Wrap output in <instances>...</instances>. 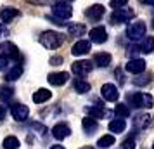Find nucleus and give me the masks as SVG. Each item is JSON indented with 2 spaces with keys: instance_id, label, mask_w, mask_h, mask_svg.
Returning <instances> with one entry per match:
<instances>
[{
  "instance_id": "f257e3e1",
  "label": "nucleus",
  "mask_w": 154,
  "mask_h": 149,
  "mask_svg": "<svg viewBox=\"0 0 154 149\" xmlns=\"http://www.w3.org/2000/svg\"><path fill=\"white\" fill-rule=\"evenodd\" d=\"M38 40H40V43H42L45 49H50V50L61 47L63 42H64L63 35H61V33H57V31H52V29H47V31L40 33Z\"/></svg>"
},
{
  "instance_id": "f03ea898",
  "label": "nucleus",
  "mask_w": 154,
  "mask_h": 149,
  "mask_svg": "<svg viewBox=\"0 0 154 149\" xmlns=\"http://www.w3.org/2000/svg\"><path fill=\"white\" fill-rule=\"evenodd\" d=\"M126 101H128V104L133 107H152L154 104V99L152 95H149V94H144V92H135L132 95H126Z\"/></svg>"
},
{
  "instance_id": "7ed1b4c3",
  "label": "nucleus",
  "mask_w": 154,
  "mask_h": 149,
  "mask_svg": "<svg viewBox=\"0 0 154 149\" xmlns=\"http://www.w3.org/2000/svg\"><path fill=\"white\" fill-rule=\"evenodd\" d=\"M73 16V9L68 2H56L52 5V17L56 19H61V21H66Z\"/></svg>"
},
{
  "instance_id": "20e7f679",
  "label": "nucleus",
  "mask_w": 154,
  "mask_h": 149,
  "mask_svg": "<svg viewBox=\"0 0 154 149\" xmlns=\"http://www.w3.org/2000/svg\"><path fill=\"white\" fill-rule=\"evenodd\" d=\"M133 9H125V7H119L114 9V12L111 14V24H123V23H128L130 19H133Z\"/></svg>"
},
{
  "instance_id": "39448f33",
  "label": "nucleus",
  "mask_w": 154,
  "mask_h": 149,
  "mask_svg": "<svg viewBox=\"0 0 154 149\" xmlns=\"http://www.w3.org/2000/svg\"><path fill=\"white\" fill-rule=\"evenodd\" d=\"M146 29L147 26L144 21H135L126 28V36L130 40H140L142 36H146Z\"/></svg>"
},
{
  "instance_id": "423d86ee",
  "label": "nucleus",
  "mask_w": 154,
  "mask_h": 149,
  "mask_svg": "<svg viewBox=\"0 0 154 149\" xmlns=\"http://www.w3.org/2000/svg\"><path fill=\"white\" fill-rule=\"evenodd\" d=\"M100 94H102V97L106 101H109V102H116L119 99V92H118V87L114 85V83H104L102 88H100Z\"/></svg>"
},
{
  "instance_id": "0eeeda50",
  "label": "nucleus",
  "mask_w": 154,
  "mask_h": 149,
  "mask_svg": "<svg viewBox=\"0 0 154 149\" xmlns=\"http://www.w3.org/2000/svg\"><path fill=\"white\" fill-rule=\"evenodd\" d=\"M11 114H12V118L16 121H24V120H28L29 109L24 104H14V106L11 107Z\"/></svg>"
},
{
  "instance_id": "6e6552de",
  "label": "nucleus",
  "mask_w": 154,
  "mask_h": 149,
  "mask_svg": "<svg viewBox=\"0 0 154 149\" xmlns=\"http://www.w3.org/2000/svg\"><path fill=\"white\" fill-rule=\"evenodd\" d=\"M0 54L5 56L7 59H17V56H19V49H17L12 42H2L0 43Z\"/></svg>"
},
{
  "instance_id": "1a4fd4ad",
  "label": "nucleus",
  "mask_w": 154,
  "mask_h": 149,
  "mask_svg": "<svg viewBox=\"0 0 154 149\" xmlns=\"http://www.w3.org/2000/svg\"><path fill=\"white\" fill-rule=\"evenodd\" d=\"M125 70L128 73H132V75H140V73L146 71V61L144 59H130L126 63Z\"/></svg>"
},
{
  "instance_id": "9d476101",
  "label": "nucleus",
  "mask_w": 154,
  "mask_h": 149,
  "mask_svg": "<svg viewBox=\"0 0 154 149\" xmlns=\"http://www.w3.org/2000/svg\"><path fill=\"white\" fill-rule=\"evenodd\" d=\"M88 36L94 43H104L107 40V31H106L104 26H95L88 31Z\"/></svg>"
},
{
  "instance_id": "9b49d317",
  "label": "nucleus",
  "mask_w": 154,
  "mask_h": 149,
  "mask_svg": "<svg viewBox=\"0 0 154 149\" xmlns=\"http://www.w3.org/2000/svg\"><path fill=\"white\" fill-rule=\"evenodd\" d=\"M92 70H94V63H90V61H76L71 64V71L75 75H87Z\"/></svg>"
},
{
  "instance_id": "f8f14e48",
  "label": "nucleus",
  "mask_w": 154,
  "mask_h": 149,
  "mask_svg": "<svg viewBox=\"0 0 154 149\" xmlns=\"http://www.w3.org/2000/svg\"><path fill=\"white\" fill-rule=\"evenodd\" d=\"M50 85L54 87H63L68 80H69V75L66 73V71H59V73H50L49 76H47Z\"/></svg>"
},
{
  "instance_id": "ddd939ff",
  "label": "nucleus",
  "mask_w": 154,
  "mask_h": 149,
  "mask_svg": "<svg viewBox=\"0 0 154 149\" xmlns=\"http://www.w3.org/2000/svg\"><path fill=\"white\" fill-rule=\"evenodd\" d=\"M85 16L88 19H92V21H99L104 16V7L100 4H94V5H90V7L85 11Z\"/></svg>"
},
{
  "instance_id": "4468645a",
  "label": "nucleus",
  "mask_w": 154,
  "mask_h": 149,
  "mask_svg": "<svg viewBox=\"0 0 154 149\" xmlns=\"http://www.w3.org/2000/svg\"><path fill=\"white\" fill-rule=\"evenodd\" d=\"M90 47H92V43L88 42V40H78V42L73 45L71 52H73V56H85V54L90 52Z\"/></svg>"
},
{
  "instance_id": "2eb2a0df",
  "label": "nucleus",
  "mask_w": 154,
  "mask_h": 149,
  "mask_svg": "<svg viewBox=\"0 0 154 149\" xmlns=\"http://www.w3.org/2000/svg\"><path fill=\"white\" fill-rule=\"evenodd\" d=\"M69 134H71V130L66 123H57L56 127L52 128V135L57 141H64L66 137H69Z\"/></svg>"
},
{
  "instance_id": "dca6fc26",
  "label": "nucleus",
  "mask_w": 154,
  "mask_h": 149,
  "mask_svg": "<svg viewBox=\"0 0 154 149\" xmlns=\"http://www.w3.org/2000/svg\"><path fill=\"white\" fill-rule=\"evenodd\" d=\"M139 52H144V54H151L154 52V36H146L142 38V42L139 45H135Z\"/></svg>"
},
{
  "instance_id": "f3484780",
  "label": "nucleus",
  "mask_w": 154,
  "mask_h": 149,
  "mask_svg": "<svg viewBox=\"0 0 154 149\" xmlns=\"http://www.w3.org/2000/svg\"><path fill=\"white\" fill-rule=\"evenodd\" d=\"M82 127H83V130L87 132V135H92L94 132H97L99 128V123L95 118H90V116H85L83 121H82Z\"/></svg>"
},
{
  "instance_id": "a211bd4d",
  "label": "nucleus",
  "mask_w": 154,
  "mask_h": 149,
  "mask_svg": "<svg viewBox=\"0 0 154 149\" xmlns=\"http://www.w3.org/2000/svg\"><path fill=\"white\" fill-rule=\"evenodd\" d=\"M111 54H107V52H99V54H95L94 56V63H95V66H99V68H107L109 64H111Z\"/></svg>"
},
{
  "instance_id": "6ab92c4d",
  "label": "nucleus",
  "mask_w": 154,
  "mask_h": 149,
  "mask_svg": "<svg viewBox=\"0 0 154 149\" xmlns=\"http://www.w3.org/2000/svg\"><path fill=\"white\" fill-rule=\"evenodd\" d=\"M50 97H52V92H50V90H47V88H38V90L33 94V102H35V104H42L45 101H49Z\"/></svg>"
},
{
  "instance_id": "aec40b11",
  "label": "nucleus",
  "mask_w": 154,
  "mask_h": 149,
  "mask_svg": "<svg viewBox=\"0 0 154 149\" xmlns=\"http://www.w3.org/2000/svg\"><path fill=\"white\" fill-rule=\"evenodd\" d=\"M16 16H17V9H14V7H2L0 9V19H2V23L12 21Z\"/></svg>"
},
{
  "instance_id": "412c9836",
  "label": "nucleus",
  "mask_w": 154,
  "mask_h": 149,
  "mask_svg": "<svg viewBox=\"0 0 154 149\" xmlns=\"http://www.w3.org/2000/svg\"><path fill=\"white\" fill-rule=\"evenodd\" d=\"M85 113H87V116L99 120V118H102L106 114V111L102 109V106H87L85 107Z\"/></svg>"
},
{
  "instance_id": "4be33fe9",
  "label": "nucleus",
  "mask_w": 154,
  "mask_h": 149,
  "mask_svg": "<svg viewBox=\"0 0 154 149\" xmlns=\"http://www.w3.org/2000/svg\"><path fill=\"white\" fill-rule=\"evenodd\" d=\"M87 31V26L85 24H80V23H71L68 26V33L71 36H82Z\"/></svg>"
},
{
  "instance_id": "5701e85b",
  "label": "nucleus",
  "mask_w": 154,
  "mask_h": 149,
  "mask_svg": "<svg viewBox=\"0 0 154 149\" xmlns=\"http://www.w3.org/2000/svg\"><path fill=\"white\" fill-rule=\"evenodd\" d=\"M73 87H75V90L78 94H87L90 92V83L87 82V80H82V78H76L73 82Z\"/></svg>"
},
{
  "instance_id": "b1692460",
  "label": "nucleus",
  "mask_w": 154,
  "mask_h": 149,
  "mask_svg": "<svg viewBox=\"0 0 154 149\" xmlns=\"http://www.w3.org/2000/svg\"><path fill=\"white\" fill-rule=\"evenodd\" d=\"M126 128V121L123 118H118V120H112L109 123V130H111L112 134H121L123 130Z\"/></svg>"
},
{
  "instance_id": "393cba45",
  "label": "nucleus",
  "mask_w": 154,
  "mask_h": 149,
  "mask_svg": "<svg viewBox=\"0 0 154 149\" xmlns=\"http://www.w3.org/2000/svg\"><path fill=\"white\" fill-rule=\"evenodd\" d=\"M151 121H152V118H151L149 114H137L135 120H133V123H135L137 128H146V127L151 125Z\"/></svg>"
},
{
  "instance_id": "a878e982",
  "label": "nucleus",
  "mask_w": 154,
  "mask_h": 149,
  "mask_svg": "<svg viewBox=\"0 0 154 149\" xmlns=\"http://www.w3.org/2000/svg\"><path fill=\"white\" fill-rule=\"evenodd\" d=\"M14 97V88L12 87H7V85H0V99L4 102H7Z\"/></svg>"
},
{
  "instance_id": "bb28decb",
  "label": "nucleus",
  "mask_w": 154,
  "mask_h": 149,
  "mask_svg": "<svg viewBox=\"0 0 154 149\" xmlns=\"http://www.w3.org/2000/svg\"><path fill=\"white\" fill-rule=\"evenodd\" d=\"M21 75H23V68L19 66V64H16L14 68L9 71L7 75H5V80H7V82H16V80L19 78Z\"/></svg>"
},
{
  "instance_id": "cd10ccee",
  "label": "nucleus",
  "mask_w": 154,
  "mask_h": 149,
  "mask_svg": "<svg viewBox=\"0 0 154 149\" xmlns=\"http://www.w3.org/2000/svg\"><path fill=\"white\" fill-rule=\"evenodd\" d=\"M19 147V139L14 135H9L4 139V149H17Z\"/></svg>"
},
{
  "instance_id": "c85d7f7f",
  "label": "nucleus",
  "mask_w": 154,
  "mask_h": 149,
  "mask_svg": "<svg viewBox=\"0 0 154 149\" xmlns=\"http://www.w3.org/2000/svg\"><path fill=\"white\" fill-rule=\"evenodd\" d=\"M114 144V135H102L100 139L97 141V146L99 147H109V146H112Z\"/></svg>"
},
{
  "instance_id": "c756f323",
  "label": "nucleus",
  "mask_w": 154,
  "mask_h": 149,
  "mask_svg": "<svg viewBox=\"0 0 154 149\" xmlns=\"http://www.w3.org/2000/svg\"><path fill=\"white\" fill-rule=\"evenodd\" d=\"M114 113L118 114L119 118H128L130 116V109L126 104H118V106L114 107Z\"/></svg>"
},
{
  "instance_id": "7c9ffc66",
  "label": "nucleus",
  "mask_w": 154,
  "mask_h": 149,
  "mask_svg": "<svg viewBox=\"0 0 154 149\" xmlns=\"http://www.w3.org/2000/svg\"><path fill=\"white\" fill-rule=\"evenodd\" d=\"M149 82H151V76H149V75H144V76H139V78L133 80L135 85H147Z\"/></svg>"
},
{
  "instance_id": "2f4dec72",
  "label": "nucleus",
  "mask_w": 154,
  "mask_h": 149,
  "mask_svg": "<svg viewBox=\"0 0 154 149\" xmlns=\"http://www.w3.org/2000/svg\"><path fill=\"white\" fill-rule=\"evenodd\" d=\"M121 147H123V149H135V141H133V137L125 139L123 144H121Z\"/></svg>"
},
{
  "instance_id": "473e14b6",
  "label": "nucleus",
  "mask_w": 154,
  "mask_h": 149,
  "mask_svg": "<svg viewBox=\"0 0 154 149\" xmlns=\"http://www.w3.org/2000/svg\"><path fill=\"white\" fill-rule=\"evenodd\" d=\"M126 4H128V0H111V7H112V9L125 7Z\"/></svg>"
},
{
  "instance_id": "72a5a7b5",
  "label": "nucleus",
  "mask_w": 154,
  "mask_h": 149,
  "mask_svg": "<svg viewBox=\"0 0 154 149\" xmlns=\"http://www.w3.org/2000/svg\"><path fill=\"white\" fill-rule=\"evenodd\" d=\"M7 64H9V59L5 56H2V54H0V71L5 70V68H7Z\"/></svg>"
},
{
  "instance_id": "f704fd0d",
  "label": "nucleus",
  "mask_w": 154,
  "mask_h": 149,
  "mask_svg": "<svg viewBox=\"0 0 154 149\" xmlns=\"http://www.w3.org/2000/svg\"><path fill=\"white\" fill-rule=\"evenodd\" d=\"M52 66H57V64H61L63 63V57L61 56H54V57H50V61H49Z\"/></svg>"
},
{
  "instance_id": "c9c22d12",
  "label": "nucleus",
  "mask_w": 154,
  "mask_h": 149,
  "mask_svg": "<svg viewBox=\"0 0 154 149\" xmlns=\"http://www.w3.org/2000/svg\"><path fill=\"white\" fill-rule=\"evenodd\" d=\"M29 4H35V5H45V4H49L50 0H26Z\"/></svg>"
},
{
  "instance_id": "e433bc0d",
  "label": "nucleus",
  "mask_w": 154,
  "mask_h": 149,
  "mask_svg": "<svg viewBox=\"0 0 154 149\" xmlns=\"http://www.w3.org/2000/svg\"><path fill=\"white\" fill-rule=\"evenodd\" d=\"M5 114H7L5 106H0V120H4V118H5Z\"/></svg>"
},
{
  "instance_id": "4c0bfd02",
  "label": "nucleus",
  "mask_w": 154,
  "mask_h": 149,
  "mask_svg": "<svg viewBox=\"0 0 154 149\" xmlns=\"http://www.w3.org/2000/svg\"><path fill=\"white\" fill-rule=\"evenodd\" d=\"M4 35H9V31L4 24H0V36H4Z\"/></svg>"
},
{
  "instance_id": "58836bf2",
  "label": "nucleus",
  "mask_w": 154,
  "mask_h": 149,
  "mask_svg": "<svg viewBox=\"0 0 154 149\" xmlns=\"http://www.w3.org/2000/svg\"><path fill=\"white\" fill-rule=\"evenodd\" d=\"M140 4H146V5H152V7H154V0H140Z\"/></svg>"
},
{
  "instance_id": "ea45409f",
  "label": "nucleus",
  "mask_w": 154,
  "mask_h": 149,
  "mask_svg": "<svg viewBox=\"0 0 154 149\" xmlns=\"http://www.w3.org/2000/svg\"><path fill=\"white\" fill-rule=\"evenodd\" d=\"M50 149H64V147H63V146H61V144H56V146H52V147H50Z\"/></svg>"
},
{
  "instance_id": "a19ab883",
  "label": "nucleus",
  "mask_w": 154,
  "mask_h": 149,
  "mask_svg": "<svg viewBox=\"0 0 154 149\" xmlns=\"http://www.w3.org/2000/svg\"><path fill=\"white\" fill-rule=\"evenodd\" d=\"M57 2H69V0H57Z\"/></svg>"
},
{
  "instance_id": "79ce46f5",
  "label": "nucleus",
  "mask_w": 154,
  "mask_h": 149,
  "mask_svg": "<svg viewBox=\"0 0 154 149\" xmlns=\"http://www.w3.org/2000/svg\"><path fill=\"white\" fill-rule=\"evenodd\" d=\"M83 149H94V147H83Z\"/></svg>"
},
{
  "instance_id": "37998d69",
  "label": "nucleus",
  "mask_w": 154,
  "mask_h": 149,
  "mask_svg": "<svg viewBox=\"0 0 154 149\" xmlns=\"http://www.w3.org/2000/svg\"><path fill=\"white\" fill-rule=\"evenodd\" d=\"M152 28H154V19H152Z\"/></svg>"
},
{
  "instance_id": "c03bdc74",
  "label": "nucleus",
  "mask_w": 154,
  "mask_h": 149,
  "mask_svg": "<svg viewBox=\"0 0 154 149\" xmlns=\"http://www.w3.org/2000/svg\"><path fill=\"white\" fill-rule=\"evenodd\" d=\"M152 149H154V146H152Z\"/></svg>"
}]
</instances>
